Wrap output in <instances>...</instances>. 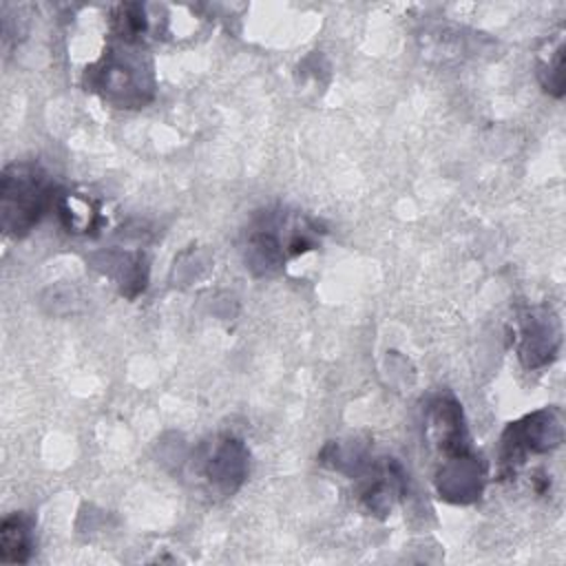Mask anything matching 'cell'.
Here are the masks:
<instances>
[{"label":"cell","mask_w":566,"mask_h":566,"mask_svg":"<svg viewBox=\"0 0 566 566\" xmlns=\"http://www.w3.org/2000/svg\"><path fill=\"white\" fill-rule=\"evenodd\" d=\"M33 551V524L24 513H13L0 526V562L24 564Z\"/></svg>","instance_id":"8"},{"label":"cell","mask_w":566,"mask_h":566,"mask_svg":"<svg viewBox=\"0 0 566 566\" xmlns=\"http://www.w3.org/2000/svg\"><path fill=\"white\" fill-rule=\"evenodd\" d=\"M57 210L69 232H91L99 226V203L82 195H64L57 199Z\"/></svg>","instance_id":"9"},{"label":"cell","mask_w":566,"mask_h":566,"mask_svg":"<svg viewBox=\"0 0 566 566\" xmlns=\"http://www.w3.org/2000/svg\"><path fill=\"white\" fill-rule=\"evenodd\" d=\"M248 473V451L232 436H214L201 442L190 458V480L208 495H232Z\"/></svg>","instance_id":"5"},{"label":"cell","mask_w":566,"mask_h":566,"mask_svg":"<svg viewBox=\"0 0 566 566\" xmlns=\"http://www.w3.org/2000/svg\"><path fill=\"white\" fill-rule=\"evenodd\" d=\"M316 228L296 214L263 212L248 228L245 263L256 274L276 272L290 256L312 250Z\"/></svg>","instance_id":"4"},{"label":"cell","mask_w":566,"mask_h":566,"mask_svg":"<svg viewBox=\"0 0 566 566\" xmlns=\"http://www.w3.org/2000/svg\"><path fill=\"white\" fill-rule=\"evenodd\" d=\"M553 318H548L546 312L533 310L522 318L520 325V358L526 367H537L546 363L559 343V332L553 327Z\"/></svg>","instance_id":"7"},{"label":"cell","mask_w":566,"mask_h":566,"mask_svg":"<svg viewBox=\"0 0 566 566\" xmlns=\"http://www.w3.org/2000/svg\"><path fill=\"white\" fill-rule=\"evenodd\" d=\"M55 186L49 172L33 161H18L4 168L0 186L2 230L24 237L55 206Z\"/></svg>","instance_id":"3"},{"label":"cell","mask_w":566,"mask_h":566,"mask_svg":"<svg viewBox=\"0 0 566 566\" xmlns=\"http://www.w3.org/2000/svg\"><path fill=\"white\" fill-rule=\"evenodd\" d=\"M562 440L559 411H537L520 422H511L502 436V467L513 473L528 455L544 453Z\"/></svg>","instance_id":"6"},{"label":"cell","mask_w":566,"mask_h":566,"mask_svg":"<svg viewBox=\"0 0 566 566\" xmlns=\"http://www.w3.org/2000/svg\"><path fill=\"white\" fill-rule=\"evenodd\" d=\"M113 44H106L104 55L88 64L84 71L86 86L97 91L115 106H142L153 95V66L142 49V42H130L115 35Z\"/></svg>","instance_id":"2"},{"label":"cell","mask_w":566,"mask_h":566,"mask_svg":"<svg viewBox=\"0 0 566 566\" xmlns=\"http://www.w3.org/2000/svg\"><path fill=\"white\" fill-rule=\"evenodd\" d=\"M424 433L444 464L436 473L440 497L469 502L482 491L480 458L471 453L462 409L451 396H438L424 416Z\"/></svg>","instance_id":"1"}]
</instances>
